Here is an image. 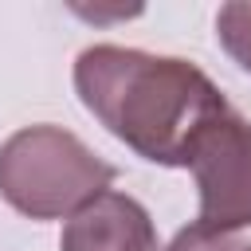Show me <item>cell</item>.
<instances>
[{"mask_svg": "<svg viewBox=\"0 0 251 251\" xmlns=\"http://www.w3.org/2000/svg\"><path fill=\"white\" fill-rule=\"evenodd\" d=\"M75 90L98 126L169 169H184L200 129L231 110L196 63L118 43H94L75 59Z\"/></svg>", "mask_w": 251, "mask_h": 251, "instance_id": "cell-1", "label": "cell"}, {"mask_svg": "<svg viewBox=\"0 0 251 251\" xmlns=\"http://www.w3.org/2000/svg\"><path fill=\"white\" fill-rule=\"evenodd\" d=\"M118 169L63 126H24L0 145V196L27 220H59L110 192Z\"/></svg>", "mask_w": 251, "mask_h": 251, "instance_id": "cell-2", "label": "cell"}, {"mask_svg": "<svg viewBox=\"0 0 251 251\" xmlns=\"http://www.w3.org/2000/svg\"><path fill=\"white\" fill-rule=\"evenodd\" d=\"M184 169H192L200 192L196 227L227 235L251 227V122L243 114L227 110L208 122L192 141Z\"/></svg>", "mask_w": 251, "mask_h": 251, "instance_id": "cell-3", "label": "cell"}, {"mask_svg": "<svg viewBox=\"0 0 251 251\" xmlns=\"http://www.w3.org/2000/svg\"><path fill=\"white\" fill-rule=\"evenodd\" d=\"M59 251H161V247L145 204L110 188L67 220Z\"/></svg>", "mask_w": 251, "mask_h": 251, "instance_id": "cell-4", "label": "cell"}, {"mask_svg": "<svg viewBox=\"0 0 251 251\" xmlns=\"http://www.w3.org/2000/svg\"><path fill=\"white\" fill-rule=\"evenodd\" d=\"M216 39L220 47L251 75V0H231L216 16Z\"/></svg>", "mask_w": 251, "mask_h": 251, "instance_id": "cell-5", "label": "cell"}, {"mask_svg": "<svg viewBox=\"0 0 251 251\" xmlns=\"http://www.w3.org/2000/svg\"><path fill=\"white\" fill-rule=\"evenodd\" d=\"M169 251H251L247 239H235L227 231H208V227H180L169 243Z\"/></svg>", "mask_w": 251, "mask_h": 251, "instance_id": "cell-6", "label": "cell"}]
</instances>
